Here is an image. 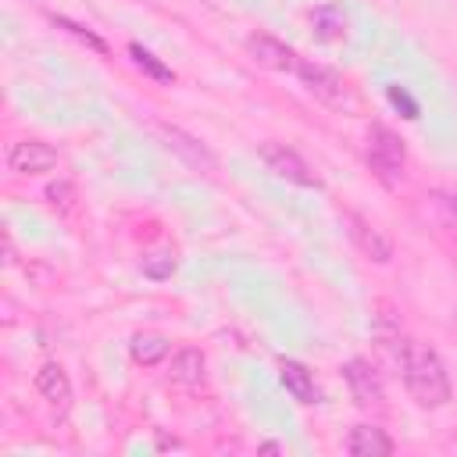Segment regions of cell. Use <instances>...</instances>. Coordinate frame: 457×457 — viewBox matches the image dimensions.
Instances as JSON below:
<instances>
[{
  "mask_svg": "<svg viewBox=\"0 0 457 457\" xmlns=\"http://www.w3.org/2000/svg\"><path fill=\"white\" fill-rule=\"evenodd\" d=\"M246 50H250V57L257 64L275 68V71H296V64H300V57L286 43H278L275 36H268V32H250L246 36Z\"/></svg>",
  "mask_w": 457,
  "mask_h": 457,
  "instance_id": "obj_8",
  "label": "cell"
},
{
  "mask_svg": "<svg viewBox=\"0 0 457 457\" xmlns=\"http://www.w3.org/2000/svg\"><path fill=\"white\" fill-rule=\"evenodd\" d=\"M296 75H300L303 89L314 100H321L325 107H332V111H353L357 107V96H353V89L346 86V79L339 71H332L325 64H314V61H300Z\"/></svg>",
  "mask_w": 457,
  "mask_h": 457,
  "instance_id": "obj_2",
  "label": "cell"
},
{
  "mask_svg": "<svg viewBox=\"0 0 457 457\" xmlns=\"http://www.w3.org/2000/svg\"><path fill=\"white\" fill-rule=\"evenodd\" d=\"M161 136H164V143L171 146V154H179L193 171H214V168H218V157H214L196 136L182 132L179 125H161Z\"/></svg>",
  "mask_w": 457,
  "mask_h": 457,
  "instance_id": "obj_7",
  "label": "cell"
},
{
  "mask_svg": "<svg viewBox=\"0 0 457 457\" xmlns=\"http://www.w3.org/2000/svg\"><path fill=\"white\" fill-rule=\"evenodd\" d=\"M257 157L264 161V168H268L275 179H286V182L303 186V189H318V186H321V179L314 175V168H311L293 146H286V143L268 139V143L257 146Z\"/></svg>",
  "mask_w": 457,
  "mask_h": 457,
  "instance_id": "obj_3",
  "label": "cell"
},
{
  "mask_svg": "<svg viewBox=\"0 0 457 457\" xmlns=\"http://www.w3.org/2000/svg\"><path fill=\"white\" fill-rule=\"evenodd\" d=\"M46 200H50V207H57V211H71V207H75V193H71L68 182H50V186H46Z\"/></svg>",
  "mask_w": 457,
  "mask_h": 457,
  "instance_id": "obj_19",
  "label": "cell"
},
{
  "mask_svg": "<svg viewBox=\"0 0 457 457\" xmlns=\"http://www.w3.org/2000/svg\"><path fill=\"white\" fill-rule=\"evenodd\" d=\"M129 54H132V61H136V68H143L150 79H157V82H175V71L168 68V64H161L150 50H143L139 43H129Z\"/></svg>",
  "mask_w": 457,
  "mask_h": 457,
  "instance_id": "obj_16",
  "label": "cell"
},
{
  "mask_svg": "<svg viewBox=\"0 0 457 457\" xmlns=\"http://www.w3.org/2000/svg\"><path fill=\"white\" fill-rule=\"evenodd\" d=\"M50 21H54V25H57V29H64V32H68V36H75V39H79V43H86V46H89V50H96V54H107V43H104V39H100V36H96V32H89V29H86V25H79V21H71V18H64V14H54V18H50Z\"/></svg>",
  "mask_w": 457,
  "mask_h": 457,
  "instance_id": "obj_17",
  "label": "cell"
},
{
  "mask_svg": "<svg viewBox=\"0 0 457 457\" xmlns=\"http://www.w3.org/2000/svg\"><path fill=\"white\" fill-rule=\"evenodd\" d=\"M432 204L443 211V225H450L457 232V196H446V193H432Z\"/></svg>",
  "mask_w": 457,
  "mask_h": 457,
  "instance_id": "obj_20",
  "label": "cell"
},
{
  "mask_svg": "<svg viewBox=\"0 0 457 457\" xmlns=\"http://www.w3.org/2000/svg\"><path fill=\"white\" fill-rule=\"evenodd\" d=\"M168 350H171V343L164 339V336H157V332H139V336H132V343H129V353H132V361L136 364H161L164 357H168Z\"/></svg>",
  "mask_w": 457,
  "mask_h": 457,
  "instance_id": "obj_15",
  "label": "cell"
},
{
  "mask_svg": "<svg viewBox=\"0 0 457 457\" xmlns=\"http://www.w3.org/2000/svg\"><path fill=\"white\" fill-rule=\"evenodd\" d=\"M346 450L353 457H389L393 453V439L378 428V425H357L346 439Z\"/></svg>",
  "mask_w": 457,
  "mask_h": 457,
  "instance_id": "obj_13",
  "label": "cell"
},
{
  "mask_svg": "<svg viewBox=\"0 0 457 457\" xmlns=\"http://www.w3.org/2000/svg\"><path fill=\"white\" fill-rule=\"evenodd\" d=\"M171 271H175V253L161 250V253L143 257V275H150V278H171Z\"/></svg>",
  "mask_w": 457,
  "mask_h": 457,
  "instance_id": "obj_18",
  "label": "cell"
},
{
  "mask_svg": "<svg viewBox=\"0 0 457 457\" xmlns=\"http://www.w3.org/2000/svg\"><path fill=\"white\" fill-rule=\"evenodd\" d=\"M346 225H350V239L357 243V250L364 253V257H371L375 264H386L389 257H393V243L368 221V218H361V214H346Z\"/></svg>",
  "mask_w": 457,
  "mask_h": 457,
  "instance_id": "obj_9",
  "label": "cell"
},
{
  "mask_svg": "<svg viewBox=\"0 0 457 457\" xmlns=\"http://www.w3.org/2000/svg\"><path fill=\"white\" fill-rule=\"evenodd\" d=\"M311 32L321 43H339L350 32V18H346V11L339 4H321V7L311 11Z\"/></svg>",
  "mask_w": 457,
  "mask_h": 457,
  "instance_id": "obj_10",
  "label": "cell"
},
{
  "mask_svg": "<svg viewBox=\"0 0 457 457\" xmlns=\"http://www.w3.org/2000/svg\"><path fill=\"white\" fill-rule=\"evenodd\" d=\"M278 378L286 386V393L300 403H318V386H314V375L300 364V361H278Z\"/></svg>",
  "mask_w": 457,
  "mask_h": 457,
  "instance_id": "obj_12",
  "label": "cell"
},
{
  "mask_svg": "<svg viewBox=\"0 0 457 457\" xmlns=\"http://www.w3.org/2000/svg\"><path fill=\"white\" fill-rule=\"evenodd\" d=\"M36 389L54 407H68L71 403V378H68V371L61 364H43L36 371Z\"/></svg>",
  "mask_w": 457,
  "mask_h": 457,
  "instance_id": "obj_11",
  "label": "cell"
},
{
  "mask_svg": "<svg viewBox=\"0 0 457 457\" xmlns=\"http://www.w3.org/2000/svg\"><path fill=\"white\" fill-rule=\"evenodd\" d=\"M386 93H389L393 107H400V111H403V118H418V104L407 96V89H400V86H389Z\"/></svg>",
  "mask_w": 457,
  "mask_h": 457,
  "instance_id": "obj_21",
  "label": "cell"
},
{
  "mask_svg": "<svg viewBox=\"0 0 457 457\" xmlns=\"http://www.w3.org/2000/svg\"><path fill=\"white\" fill-rule=\"evenodd\" d=\"M7 164L18 175H43V171L57 168V150L50 143H43V139H21V143L11 146Z\"/></svg>",
  "mask_w": 457,
  "mask_h": 457,
  "instance_id": "obj_6",
  "label": "cell"
},
{
  "mask_svg": "<svg viewBox=\"0 0 457 457\" xmlns=\"http://www.w3.org/2000/svg\"><path fill=\"white\" fill-rule=\"evenodd\" d=\"M393 361L400 364L403 386L414 396L418 407H443L450 403V375L439 361V353L411 336H396L393 339Z\"/></svg>",
  "mask_w": 457,
  "mask_h": 457,
  "instance_id": "obj_1",
  "label": "cell"
},
{
  "mask_svg": "<svg viewBox=\"0 0 457 457\" xmlns=\"http://www.w3.org/2000/svg\"><path fill=\"white\" fill-rule=\"evenodd\" d=\"M403 161H407L403 139L386 125H371L368 129V164L378 171V179H386V182L400 179Z\"/></svg>",
  "mask_w": 457,
  "mask_h": 457,
  "instance_id": "obj_4",
  "label": "cell"
},
{
  "mask_svg": "<svg viewBox=\"0 0 457 457\" xmlns=\"http://www.w3.org/2000/svg\"><path fill=\"white\" fill-rule=\"evenodd\" d=\"M204 371H207V357L196 346H182L171 357V378L182 382V386H200L204 382Z\"/></svg>",
  "mask_w": 457,
  "mask_h": 457,
  "instance_id": "obj_14",
  "label": "cell"
},
{
  "mask_svg": "<svg viewBox=\"0 0 457 457\" xmlns=\"http://www.w3.org/2000/svg\"><path fill=\"white\" fill-rule=\"evenodd\" d=\"M343 378H346V389H350V396H353L357 407H364V411H378V407L386 403L382 378H378V371H375L368 361H361V357L346 361V364H343Z\"/></svg>",
  "mask_w": 457,
  "mask_h": 457,
  "instance_id": "obj_5",
  "label": "cell"
}]
</instances>
